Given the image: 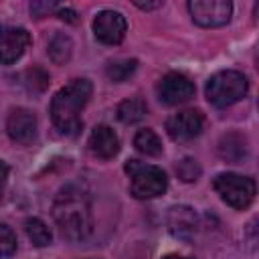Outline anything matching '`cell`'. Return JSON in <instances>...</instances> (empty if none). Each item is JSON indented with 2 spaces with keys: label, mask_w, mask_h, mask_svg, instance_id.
Returning <instances> with one entry per match:
<instances>
[{
  "label": "cell",
  "mask_w": 259,
  "mask_h": 259,
  "mask_svg": "<svg viewBox=\"0 0 259 259\" xmlns=\"http://www.w3.org/2000/svg\"><path fill=\"white\" fill-rule=\"evenodd\" d=\"M194 95V83L182 73H166L158 83V97L166 105H178Z\"/></svg>",
  "instance_id": "9"
},
{
  "label": "cell",
  "mask_w": 259,
  "mask_h": 259,
  "mask_svg": "<svg viewBox=\"0 0 259 259\" xmlns=\"http://www.w3.org/2000/svg\"><path fill=\"white\" fill-rule=\"evenodd\" d=\"M146 113H148V105L142 97L123 99L117 105V117H119L121 123H138L146 117Z\"/></svg>",
  "instance_id": "15"
},
{
  "label": "cell",
  "mask_w": 259,
  "mask_h": 259,
  "mask_svg": "<svg viewBox=\"0 0 259 259\" xmlns=\"http://www.w3.org/2000/svg\"><path fill=\"white\" fill-rule=\"evenodd\" d=\"M168 225L170 231L178 237H188L194 231L196 225V217L192 212V208L188 206H174L170 208V217H168Z\"/></svg>",
  "instance_id": "14"
},
{
  "label": "cell",
  "mask_w": 259,
  "mask_h": 259,
  "mask_svg": "<svg viewBox=\"0 0 259 259\" xmlns=\"http://www.w3.org/2000/svg\"><path fill=\"white\" fill-rule=\"evenodd\" d=\"M125 172L130 174V190L136 198H156L168 188V178L164 170L154 164L127 160Z\"/></svg>",
  "instance_id": "4"
},
{
  "label": "cell",
  "mask_w": 259,
  "mask_h": 259,
  "mask_svg": "<svg viewBox=\"0 0 259 259\" xmlns=\"http://www.w3.org/2000/svg\"><path fill=\"white\" fill-rule=\"evenodd\" d=\"M49 57L55 65H63L71 59V53H73V40L69 34L65 32H55L53 38L49 40Z\"/></svg>",
  "instance_id": "16"
},
{
  "label": "cell",
  "mask_w": 259,
  "mask_h": 259,
  "mask_svg": "<svg viewBox=\"0 0 259 259\" xmlns=\"http://www.w3.org/2000/svg\"><path fill=\"white\" fill-rule=\"evenodd\" d=\"M24 83H26V87L28 89H32V91H42L47 85H49V75L40 69V67H32V69H28L26 73H24Z\"/></svg>",
  "instance_id": "21"
},
{
  "label": "cell",
  "mask_w": 259,
  "mask_h": 259,
  "mask_svg": "<svg viewBox=\"0 0 259 259\" xmlns=\"http://www.w3.org/2000/svg\"><path fill=\"white\" fill-rule=\"evenodd\" d=\"M164 259H192V257H182V255H168Z\"/></svg>",
  "instance_id": "27"
},
{
  "label": "cell",
  "mask_w": 259,
  "mask_h": 259,
  "mask_svg": "<svg viewBox=\"0 0 259 259\" xmlns=\"http://www.w3.org/2000/svg\"><path fill=\"white\" fill-rule=\"evenodd\" d=\"M6 132L10 136V140L28 146L34 142L36 138V117L30 109L24 107H16L10 111L8 119H6Z\"/></svg>",
  "instance_id": "11"
},
{
  "label": "cell",
  "mask_w": 259,
  "mask_h": 259,
  "mask_svg": "<svg viewBox=\"0 0 259 259\" xmlns=\"http://www.w3.org/2000/svg\"><path fill=\"white\" fill-rule=\"evenodd\" d=\"M204 130V117L198 109H182L168 117L166 132L176 142H188L196 136H200Z\"/></svg>",
  "instance_id": "7"
},
{
  "label": "cell",
  "mask_w": 259,
  "mask_h": 259,
  "mask_svg": "<svg viewBox=\"0 0 259 259\" xmlns=\"http://www.w3.org/2000/svg\"><path fill=\"white\" fill-rule=\"evenodd\" d=\"M61 6L59 4H55V2H32L30 4V14L34 16V18H42V16H47V14H51V12H57Z\"/></svg>",
  "instance_id": "23"
},
{
  "label": "cell",
  "mask_w": 259,
  "mask_h": 259,
  "mask_svg": "<svg viewBox=\"0 0 259 259\" xmlns=\"http://www.w3.org/2000/svg\"><path fill=\"white\" fill-rule=\"evenodd\" d=\"M176 172H178V176H180L184 182H194V180L200 176V166H198L196 160H192V158H182V160L176 164Z\"/></svg>",
  "instance_id": "22"
},
{
  "label": "cell",
  "mask_w": 259,
  "mask_h": 259,
  "mask_svg": "<svg viewBox=\"0 0 259 259\" xmlns=\"http://www.w3.org/2000/svg\"><path fill=\"white\" fill-rule=\"evenodd\" d=\"M91 81L87 79H73L65 87H61L53 101H51V119L55 127L65 134V136H75L79 134L83 121H81V111L87 105L91 97Z\"/></svg>",
  "instance_id": "2"
},
{
  "label": "cell",
  "mask_w": 259,
  "mask_h": 259,
  "mask_svg": "<svg viewBox=\"0 0 259 259\" xmlns=\"http://www.w3.org/2000/svg\"><path fill=\"white\" fill-rule=\"evenodd\" d=\"M192 20L204 28H217L231 20L233 4L227 0H192L186 4Z\"/></svg>",
  "instance_id": "6"
},
{
  "label": "cell",
  "mask_w": 259,
  "mask_h": 259,
  "mask_svg": "<svg viewBox=\"0 0 259 259\" xmlns=\"http://www.w3.org/2000/svg\"><path fill=\"white\" fill-rule=\"evenodd\" d=\"M24 231L28 235V239L32 241L34 247H47L51 245L53 241V235H51V229L47 227V223L38 217H28L24 221Z\"/></svg>",
  "instance_id": "18"
},
{
  "label": "cell",
  "mask_w": 259,
  "mask_h": 259,
  "mask_svg": "<svg viewBox=\"0 0 259 259\" xmlns=\"http://www.w3.org/2000/svg\"><path fill=\"white\" fill-rule=\"evenodd\" d=\"M136 6L142 10H152V8H160L162 2H136Z\"/></svg>",
  "instance_id": "26"
},
{
  "label": "cell",
  "mask_w": 259,
  "mask_h": 259,
  "mask_svg": "<svg viewBox=\"0 0 259 259\" xmlns=\"http://www.w3.org/2000/svg\"><path fill=\"white\" fill-rule=\"evenodd\" d=\"M57 14H59V18L61 20H65V22H77V12L73 10V8H59L57 10Z\"/></svg>",
  "instance_id": "24"
},
{
  "label": "cell",
  "mask_w": 259,
  "mask_h": 259,
  "mask_svg": "<svg viewBox=\"0 0 259 259\" xmlns=\"http://www.w3.org/2000/svg\"><path fill=\"white\" fill-rule=\"evenodd\" d=\"M53 219L69 241H83L93 231L91 196L79 184H67L53 200Z\"/></svg>",
  "instance_id": "1"
},
{
  "label": "cell",
  "mask_w": 259,
  "mask_h": 259,
  "mask_svg": "<svg viewBox=\"0 0 259 259\" xmlns=\"http://www.w3.org/2000/svg\"><path fill=\"white\" fill-rule=\"evenodd\" d=\"M89 152L99 160H111L119 152V138L109 125H97L89 136Z\"/></svg>",
  "instance_id": "12"
},
{
  "label": "cell",
  "mask_w": 259,
  "mask_h": 259,
  "mask_svg": "<svg viewBox=\"0 0 259 259\" xmlns=\"http://www.w3.org/2000/svg\"><path fill=\"white\" fill-rule=\"evenodd\" d=\"M30 47V34L22 26H0V63L18 61Z\"/></svg>",
  "instance_id": "10"
},
{
  "label": "cell",
  "mask_w": 259,
  "mask_h": 259,
  "mask_svg": "<svg viewBox=\"0 0 259 259\" xmlns=\"http://www.w3.org/2000/svg\"><path fill=\"white\" fill-rule=\"evenodd\" d=\"M138 69V61L136 59H117V61H111L107 65V77L115 83H123L127 81Z\"/></svg>",
  "instance_id": "19"
},
{
  "label": "cell",
  "mask_w": 259,
  "mask_h": 259,
  "mask_svg": "<svg viewBox=\"0 0 259 259\" xmlns=\"http://www.w3.org/2000/svg\"><path fill=\"white\" fill-rule=\"evenodd\" d=\"M212 186L219 192V196L237 210L247 208L255 198V180L243 174L223 172L214 178Z\"/></svg>",
  "instance_id": "5"
},
{
  "label": "cell",
  "mask_w": 259,
  "mask_h": 259,
  "mask_svg": "<svg viewBox=\"0 0 259 259\" xmlns=\"http://www.w3.org/2000/svg\"><path fill=\"white\" fill-rule=\"evenodd\" d=\"M247 89H249L247 77L239 71L227 69V71L214 73L206 81V99L214 107H229L241 101L247 95Z\"/></svg>",
  "instance_id": "3"
},
{
  "label": "cell",
  "mask_w": 259,
  "mask_h": 259,
  "mask_svg": "<svg viewBox=\"0 0 259 259\" xmlns=\"http://www.w3.org/2000/svg\"><path fill=\"white\" fill-rule=\"evenodd\" d=\"M134 146L144 156H160L162 154V142H160L158 134L150 127H144L134 136Z\"/></svg>",
  "instance_id": "17"
},
{
  "label": "cell",
  "mask_w": 259,
  "mask_h": 259,
  "mask_svg": "<svg viewBox=\"0 0 259 259\" xmlns=\"http://www.w3.org/2000/svg\"><path fill=\"white\" fill-rule=\"evenodd\" d=\"M127 22L125 16L117 10H101L93 20L95 38L103 45H119L125 36Z\"/></svg>",
  "instance_id": "8"
},
{
  "label": "cell",
  "mask_w": 259,
  "mask_h": 259,
  "mask_svg": "<svg viewBox=\"0 0 259 259\" xmlns=\"http://www.w3.org/2000/svg\"><path fill=\"white\" fill-rule=\"evenodd\" d=\"M6 182H8V166H6V162H2V160H0V198L4 196Z\"/></svg>",
  "instance_id": "25"
},
{
  "label": "cell",
  "mask_w": 259,
  "mask_h": 259,
  "mask_svg": "<svg viewBox=\"0 0 259 259\" xmlns=\"http://www.w3.org/2000/svg\"><path fill=\"white\" fill-rule=\"evenodd\" d=\"M219 154L227 162H241L247 156V142L239 132H229L219 142Z\"/></svg>",
  "instance_id": "13"
},
{
  "label": "cell",
  "mask_w": 259,
  "mask_h": 259,
  "mask_svg": "<svg viewBox=\"0 0 259 259\" xmlns=\"http://www.w3.org/2000/svg\"><path fill=\"white\" fill-rule=\"evenodd\" d=\"M16 253V235L8 225H0V257H12Z\"/></svg>",
  "instance_id": "20"
}]
</instances>
